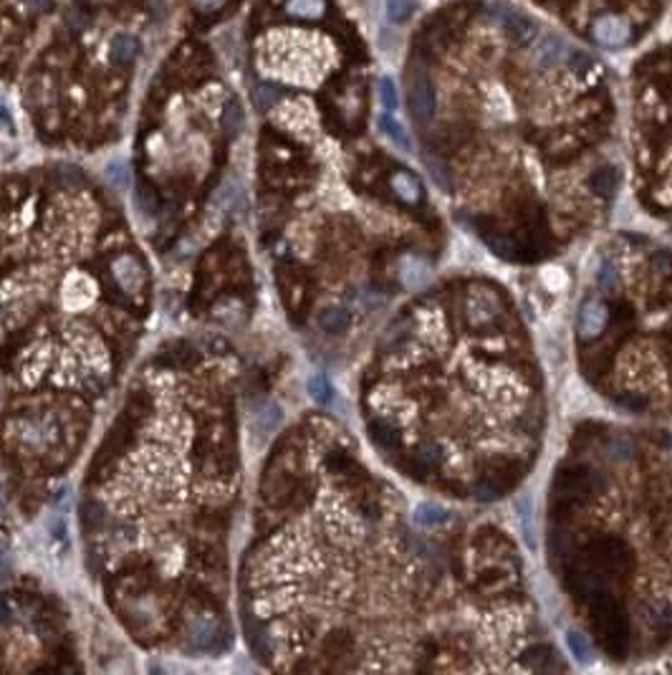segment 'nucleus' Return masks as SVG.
<instances>
[{
	"instance_id": "6e6552de",
	"label": "nucleus",
	"mask_w": 672,
	"mask_h": 675,
	"mask_svg": "<svg viewBox=\"0 0 672 675\" xmlns=\"http://www.w3.org/2000/svg\"><path fill=\"white\" fill-rule=\"evenodd\" d=\"M389 185H392L394 195L397 198H402L405 202H409V205H415V202L422 200V182L417 180L415 175L407 173V170H397V173L389 177Z\"/></svg>"
},
{
	"instance_id": "5701e85b",
	"label": "nucleus",
	"mask_w": 672,
	"mask_h": 675,
	"mask_svg": "<svg viewBox=\"0 0 672 675\" xmlns=\"http://www.w3.org/2000/svg\"><path fill=\"white\" fill-rule=\"evenodd\" d=\"M594 66V58L589 56V53H584V51H574L572 58H569V69H572L574 73H587L589 69Z\"/></svg>"
},
{
	"instance_id": "423d86ee",
	"label": "nucleus",
	"mask_w": 672,
	"mask_h": 675,
	"mask_svg": "<svg viewBox=\"0 0 672 675\" xmlns=\"http://www.w3.org/2000/svg\"><path fill=\"white\" fill-rule=\"evenodd\" d=\"M114 279L122 286L124 294L134 296L142 288V281H144L142 263L134 256H122L119 261H114Z\"/></svg>"
},
{
	"instance_id": "f03ea898",
	"label": "nucleus",
	"mask_w": 672,
	"mask_h": 675,
	"mask_svg": "<svg viewBox=\"0 0 672 675\" xmlns=\"http://www.w3.org/2000/svg\"><path fill=\"white\" fill-rule=\"evenodd\" d=\"M503 316V306L498 301V296L488 288H470L465 296V319L472 329H488L498 324Z\"/></svg>"
},
{
	"instance_id": "c756f323",
	"label": "nucleus",
	"mask_w": 672,
	"mask_h": 675,
	"mask_svg": "<svg viewBox=\"0 0 672 675\" xmlns=\"http://www.w3.org/2000/svg\"><path fill=\"white\" fill-rule=\"evenodd\" d=\"M30 3H33L36 8H46V6H48V0H30Z\"/></svg>"
},
{
	"instance_id": "ddd939ff",
	"label": "nucleus",
	"mask_w": 672,
	"mask_h": 675,
	"mask_svg": "<svg viewBox=\"0 0 672 675\" xmlns=\"http://www.w3.org/2000/svg\"><path fill=\"white\" fill-rule=\"evenodd\" d=\"M379 127H382V132H384V134L389 137L397 147H402V150H412V142H409L407 132H405V127H402L394 116L382 114V116H379Z\"/></svg>"
},
{
	"instance_id": "0eeeda50",
	"label": "nucleus",
	"mask_w": 672,
	"mask_h": 675,
	"mask_svg": "<svg viewBox=\"0 0 672 675\" xmlns=\"http://www.w3.org/2000/svg\"><path fill=\"white\" fill-rule=\"evenodd\" d=\"M283 13L294 21H321L329 13V3L326 0H286Z\"/></svg>"
},
{
	"instance_id": "1a4fd4ad",
	"label": "nucleus",
	"mask_w": 672,
	"mask_h": 675,
	"mask_svg": "<svg viewBox=\"0 0 672 675\" xmlns=\"http://www.w3.org/2000/svg\"><path fill=\"white\" fill-rule=\"evenodd\" d=\"M402 283L407 288H412V291H420V288H425L430 283V279H432V273H430L427 263L420 258H405L402 261Z\"/></svg>"
},
{
	"instance_id": "b1692460",
	"label": "nucleus",
	"mask_w": 672,
	"mask_h": 675,
	"mask_svg": "<svg viewBox=\"0 0 672 675\" xmlns=\"http://www.w3.org/2000/svg\"><path fill=\"white\" fill-rule=\"evenodd\" d=\"M440 460H443V450L437 446H427L425 450L420 453V463L425 468H435V466H440Z\"/></svg>"
},
{
	"instance_id": "f8f14e48",
	"label": "nucleus",
	"mask_w": 672,
	"mask_h": 675,
	"mask_svg": "<svg viewBox=\"0 0 672 675\" xmlns=\"http://www.w3.org/2000/svg\"><path fill=\"white\" fill-rule=\"evenodd\" d=\"M415 521L422 526H437V524H443V521H448V511H445L440 503L425 501L415 509Z\"/></svg>"
},
{
	"instance_id": "4be33fe9",
	"label": "nucleus",
	"mask_w": 672,
	"mask_h": 675,
	"mask_svg": "<svg viewBox=\"0 0 672 675\" xmlns=\"http://www.w3.org/2000/svg\"><path fill=\"white\" fill-rule=\"evenodd\" d=\"M427 170H430V175H432V180L437 182V185L443 187V190H450V175L445 173V165L440 162V159H435V157H427Z\"/></svg>"
},
{
	"instance_id": "4468645a",
	"label": "nucleus",
	"mask_w": 672,
	"mask_h": 675,
	"mask_svg": "<svg viewBox=\"0 0 672 675\" xmlns=\"http://www.w3.org/2000/svg\"><path fill=\"white\" fill-rule=\"evenodd\" d=\"M319 324H321L324 331H329V334H342L346 326H349V314L344 309H336V306H331V309L321 311V316H319Z\"/></svg>"
},
{
	"instance_id": "9b49d317",
	"label": "nucleus",
	"mask_w": 672,
	"mask_h": 675,
	"mask_svg": "<svg viewBox=\"0 0 672 675\" xmlns=\"http://www.w3.org/2000/svg\"><path fill=\"white\" fill-rule=\"evenodd\" d=\"M617 180H619V175H617L614 167H599V170L589 177V187H592L596 195H601V198H609V195L614 193Z\"/></svg>"
},
{
	"instance_id": "2eb2a0df",
	"label": "nucleus",
	"mask_w": 672,
	"mask_h": 675,
	"mask_svg": "<svg viewBox=\"0 0 672 675\" xmlns=\"http://www.w3.org/2000/svg\"><path fill=\"white\" fill-rule=\"evenodd\" d=\"M243 109H240V104L238 101H228V107H225V112H222V130H225V134L228 137H236L238 132H240V127H243Z\"/></svg>"
},
{
	"instance_id": "393cba45",
	"label": "nucleus",
	"mask_w": 672,
	"mask_h": 675,
	"mask_svg": "<svg viewBox=\"0 0 672 675\" xmlns=\"http://www.w3.org/2000/svg\"><path fill=\"white\" fill-rule=\"evenodd\" d=\"M544 283L551 288H564L566 286V273L561 268H546L544 271Z\"/></svg>"
},
{
	"instance_id": "a211bd4d",
	"label": "nucleus",
	"mask_w": 672,
	"mask_h": 675,
	"mask_svg": "<svg viewBox=\"0 0 672 675\" xmlns=\"http://www.w3.org/2000/svg\"><path fill=\"white\" fill-rule=\"evenodd\" d=\"M308 395L314 397V403L326 405L331 400V382L324 377V374H314L308 380Z\"/></svg>"
},
{
	"instance_id": "bb28decb",
	"label": "nucleus",
	"mask_w": 672,
	"mask_h": 675,
	"mask_svg": "<svg viewBox=\"0 0 672 675\" xmlns=\"http://www.w3.org/2000/svg\"><path fill=\"white\" fill-rule=\"evenodd\" d=\"M225 3H228V0H193V6L197 8V10H202V13L218 10V8H222Z\"/></svg>"
},
{
	"instance_id": "39448f33",
	"label": "nucleus",
	"mask_w": 672,
	"mask_h": 675,
	"mask_svg": "<svg viewBox=\"0 0 672 675\" xmlns=\"http://www.w3.org/2000/svg\"><path fill=\"white\" fill-rule=\"evenodd\" d=\"M501 23H503L506 36L511 38L515 46H529L538 33L536 21H531L529 15L518 13V10H506V13L501 15Z\"/></svg>"
},
{
	"instance_id": "f3484780",
	"label": "nucleus",
	"mask_w": 672,
	"mask_h": 675,
	"mask_svg": "<svg viewBox=\"0 0 672 675\" xmlns=\"http://www.w3.org/2000/svg\"><path fill=\"white\" fill-rule=\"evenodd\" d=\"M104 175H107V180L112 187H116V190H127L129 182H132V175H129V167L127 162H109L107 170H104Z\"/></svg>"
},
{
	"instance_id": "20e7f679",
	"label": "nucleus",
	"mask_w": 672,
	"mask_h": 675,
	"mask_svg": "<svg viewBox=\"0 0 672 675\" xmlns=\"http://www.w3.org/2000/svg\"><path fill=\"white\" fill-rule=\"evenodd\" d=\"M607 319H609L607 306H604L599 299H587V301L581 304L579 324H576V329H579V339L589 342V339L599 337L601 331H604V326H607Z\"/></svg>"
},
{
	"instance_id": "aec40b11",
	"label": "nucleus",
	"mask_w": 672,
	"mask_h": 675,
	"mask_svg": "<svg viewBox=\"0 0 672 675\" xmlns=\"http://www.w3.org/2000/svg\"><path fill=\"white\" fill-rule=\"evenodd\" d=\"M379 99H382V107L387 112H394L397 104H400V94H397V87H394V81L389 76H384V79L379 81Z\"/></svg>"
},
{
	"instance_id": "6ab92c4d",
	"label": "nucleus",
	"mask_w": 672,
	"mask_h": 675,
	"mask_svg": "<svg viewBox=\"0 0 672 675\" xmlns=\"http://www.w3.org/2000/svg\"><path fill=\"white\" fill-rule=\"evenodd\" d=\"M278 96H281V91L273 84H258L256 89H253V104H256L258 109H268V107H273L276 101H278Z\"/></svg>"
},
{
	"instance_id": "dca6fc26",
	"label": "nucleus",
	"mask_w": 672,
	"mask_h": 675,
	"mask_svg": "<svg viewBox=\"0 0 672 675\" xmlns=\"http://www.w3.org/2000/svg\"><path fill=\"white\" fill-rule=\"evenodd\" d=\"M561 53H564V44H561V38L549 36L544 44H541V49H538V66L556 64L558 58H561Z\"/></svg>"
},
{
	"instance_id": "9d476101",
	"label": "nucleus",
	"mask_w": 672,
	"mask_h": 675,
	"mask_svg": "<svg viewBox=\"0 0 672 675\" xmlns=\"http://www.w3.org/2000/svg\"><path fill=\"white\" fill-rule=\"evenodd\" d=\"M136 53H139V41L134 36H129V33H119L109 44V58L114 64H132Z\"/></svg>"
},
{
	"instance_id": "a878e982",
	"label": "nucleus",
	"mask_w": 672,
	"mask_h": 675,
	"mask_svg": "<svg viewBox=\"0 0 672 675\" xmlns=\"http://www.w3.org/2000/svg\"><path fill=\"white\" fill-rule=\"evenodd\" d=\"M569 647H572V653L576 655V658H579L581 663H584L589 658L587 642H584V640H581V635H576V632H572V635H569Z\"/></svg>"
},
{
	"instance_id": "cd10ccee",
	"label": "nucleus",
	"mask_w": 672,
	"mask_h": 675,
	"mask_svg": "<svg viewBox=\"0 0 672 675\" xmlns=\"http://www.w3.org/2000/svg\"><path fill=\"white\" fill-rule=\"evenodd\" d=\"M614 281H617L614 268L609 266V263H604V266H601V271H599V283H601V286H612Z\"/></svg>"
},
{
	"instance_id": "c85d7f7f",
	"label": "nucleus",
	"mask_w": 672,
	"mask_h": 675,
	"mask_svg": "<svg viewBox=\"0 0 672 675\" xmlns=\"http://www.w3.org/2000/svg\"><path fill=\"white\" fill-rule=\"evenodd\" d=\"M655 261H657L660 266H662V271H670V268H672V258L667 256V253H660V256Z\"/></svg>"
},
{
	"instance_id": "7ed1b4c3",
	"label": "nucleus",
	"mask_w": 672,
	"mask_h": 675,
	"mask_svg": "<svg viewBox=\"0 0 672 675\" xmlns=\"http://www.w3.org/2000/svg\"><path fill=\"white\" fill-rule=\"evenodd\" d=\"M409 112L417 122H430L435 114V87L425 73H417L409 84Z\"/></svg>"
},
{
	"instance_id": "412c9836",
	"label": "nucleus",
	"mask_w": 672,
	"mask_h": 675,
	"mask_svg": "<svg viewBox=\"0 0 672 675\" xmlns=\"http://www.w3.org/2000/svg\"><path fill=\"white\" fill-rule=\"evenodd\" d=\"M412 8H415V0H387V15L394 23L407 21Z\"/></svg>"
},
{
	"instance_id": "f257e3e1",
	"label": "nucleus",
	"mask_w": 672,
	"mask_h": 675,
	"mask_svg": "<svg viewBox=\"0 0 672 675\" xmlns=\"http://www.w3.org/2000/svg\"><path fill=\"white\" fill-rule=\"evenodd\" d=\"M592 41L599 49H607V51H619L624 49V46L632 44V38H635V28H632V23L624 18V15L619 13H601L596 15L592 21Z\"/></svg>"
}]
</instances>
